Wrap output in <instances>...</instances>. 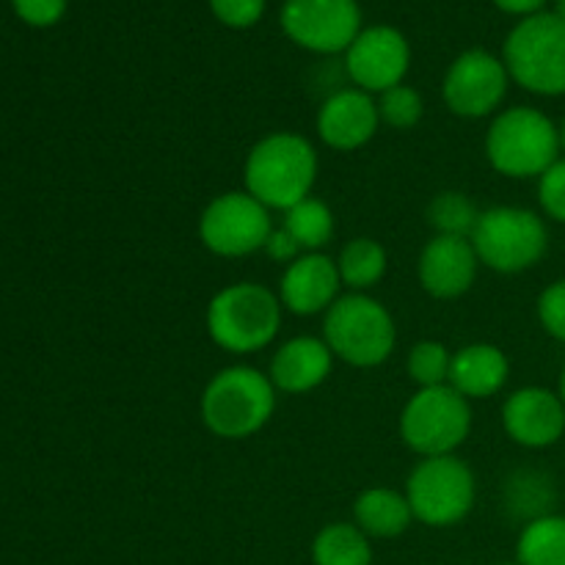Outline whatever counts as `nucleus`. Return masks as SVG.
<instances>
[{
  "instance_id": "1",
  "label": "nucleus",
  "mask_w": 565,
  "mask_h": 565,
  "mask_svg": "<svg viewBox=\"0 0 565 565\" xmlns=\"http://www.w3.org/2000/svg\"><path fill=\"white\" fill-rule=\"evenodd\" d=\"M318 149L301 132L279 130L259 138L243 163V191L268 210H287L312 196L318 182Z\"/></svg>"
},
{
  "instance_id": "2",
  "label": "nucleus",
  "mask_w": 565,
  "mask_h": 565,
  "mask_svg": "<svg viewBox=\"0 0 565 565\" xmlns=\"http://www.w3.org/2000/svg\"><path fill=\"white\" fill-rule=\"evenodd\" d=\"M276 386L252 364H232L207 381L199 401L204 428L226 441L259 434L276 412Z\"/></svg>"
},
{
  "instance_id": "3",
  "label": "nucleus",
  "mask_w": 565,
  "mask_h": 565,
  "mask_svg": "<svg viewBox=\"0 0 565 565\" xmlns=\"http://www.w3.org/2000/svg\"><path fill=\"white\" fill-rule=\"evenodd\" d=\"M483 149L497 174L508 180H539L561 160V125L544 110L513 105L491 119Z\"/></svg>"
},
{
  "instance_id": "4",
  "label": "nucleus",
  "mask_w": 565,
  "mask_h": 565,
  "mask_svg": "<svg viewBox=\"0 0 565 565\" xmlns=\"http://www.w3.org/2000/svg\"><path fill=\"white\" fill-rule=\"evenodd\" d=\"M279 296L257 281H235L210 298L204 326L221 351L232 356H252L279 337L281 329Z\"/></svg>"
},
{
  "instance_id": "5",
  "label": "nucleus",
  "mask_w": 565,
  "mask_h": 565,
  "mask_svg": "<svg viewBox=\"0 0 565 565\" xmlns=\"http://www.w3.org/2000/svg\"><path fill=\"white\" fill-rule=\"evenodd\" d=\"M323 340L334 359L351 367H381L395 351V318L370 292H348L323 315Z\"/></svg>"
},
{
  "instance_id": "6",
  "label": "nucleus",
  "mask_w": 565,
  "mask_h": 565,
  "mask_svg": "<svg viewBox=\"0 0 565 565\" xmlns=\"http://www.w3.org/2000/svg\"><path fill=\"white\" fill-rule=\"evenodd\" d=\"M469 241L483 268L505 276L535 268L550 252V230L544 215L516 204L480 210L478 226Z\"/></svg>"
},
{
  "instance_id": "7",
  "label": "nucleus",
  "mask_w": 565,
  "mask_h": 565,
  "mask_svg": "<svg viewBox=\"0 0 565 565\" xmlns=\"http://www.w3.org/2000/svg\"><path fill=\"white\" fill-rule=\"evenodd\" d=\"M502 61L524 92L539 97L565 94V22L555 11L524 17L505 39Z\"/></svg>"
},
{
  "instance_id": "8",
  "label": "nucleus",
  "mask_w": 565,
  "mask_h": 565,
  "mask_svg": "<svg viewBox=\"0 0 565 565\" xmlns=\"http://www.w3.org/2000/svg\"><path fill=\"white\" fill-rule=\"evenodd\" d=\"M414 522L425 527H452L472 513L478 480L472 467L458 456L423 458L406 480Z\"/></svg>"
},
{
  "instance_id": "9",
  "label": "nucleus",
  "mask_w": 565,
  "mask_h": 565,
  "mask_svg": "<svg viewBox=\"0 0 565 565\" xmlns=\"http://www.w3.org/2000/svg\"><path fill=\"white\" fill-rule=\"evenodd\" d=\"M472 434V406L450 384L417 390L401 412L403 445L419 458L456 456Z\"/></svg>"
},
{
  "instance_id": "10",
  "label": "nucleus",
  "mask_w": 565,
  "mask_h": 565,
  "mask_svg": "<svg viewBox=\"0 0 565 565\" xmlns=\"http://www.w3.org/2000/svg\"><path fill=\"white\" fill-rule=\"evenodd\" d=\"M274 232V218L248 191H226L210 199L199 215V241L210 254L224 259L252 257L263 252Z\"/></svg>"
},
{
  "instance_id": "11",
  "label": "nucleus",
  "mask_w": 565,
  "mask_h": 565,
  "mask_svg": "<svg viewBox=\"0 0 565 565\" xmlns=\"http://www.w3.org/2000/svg\"><path fill=\"white\" fill-rule=\"evenodd\" d=\"M511 75L505 61L489 50H467L447 70L441 83V97L450 114L461 119H486L500 114L508 97Z\"/></svg>"
},
{
  "instance_id": "12",
  "label": "nucleus",
  "mask_w": 565,
  "mask_h": 565,
  "mask_svg": "<svg viewBox=\"0 0 565 565\" xmlns=\"http://www.w3.org/2000/svg\"><path fill=\"white\" fill-rule=\"evenodd\" d=\"M281 28L309 53H345L362 33V9L356 0H287Z\"/></svg>"
},
{
  "instance_id": "13",
  "label": "nucleus",
  "mask_w": 565,
  "mask_h": 565,
  "mask_svg": "<svg viewBox=\"0 0 565 565\" xmlns=\"http://www.w3.org/2000/svg\"><path fill=\"white\" fill-rule=\"evenodd\" d=\"M412 64L408 39L392 25L362 28L345 50V72L353 86L367 94H384L401 86Z\"/></svg>"
},
{
  "instance_id": "14",
  "label": "nucleus",
  "mask_w": 565,
  "mask_h": 565,
  "mask_svg": "<svg viewBox=\"0 0 565 565\" xmlns=\"http://www.w3.org/2000/svg\"><path fill=\"white\" fill-rule=\"evenodd\" d=\"M502 428L524 450L555 447L565 434V403L557 390L522 386L502 403Z\"/></svg>"
},
{
  "instance_id": "15",
  "label": "nucleus",
  "mask_w": 565,
  "mask_h": 565,
  "mask_svg": "<svg viewBox=\"0 0 565 565\" xmlns=\"http://www.w3.org/2000/svg\"><path fill=\"white\" fill-rule=\"evenodd\" d=\"M480 259L469 237L434 235L417 259V279L436 301L467 296L478 281Z\"/></svg>"
},
{
  "instance_id": "16",
  "label": "nucleus",
  "mask_w": 565,
  "mask_h": 565,
  "mask_svg": "<svg viewBox=\"0 0 565 565\" xmlns=\"http://www.w3.org/2000/svg\"><path fill=\"white\" fill-rule=\"evenodd\" d=\"M381 127L379 103L362 88H340L318 110L315 130L334 152H356L367 147Z\"/></svg>"
},
{
  "instance_id": "17",
  "label": "nucleus",
  "mask_w": 565,
  "mask_h": 565,
  "mask_svg": "<svg viewBox=\"0 0 565 565\" xmlns=\"http://www.w3.org/2000/svg\"><path fill=\"white\" fill-rule=\"evenodd\" d=\"M340 290L342 279L337 270V259L323 252H309L287 265L276 296H279L285 312L296 315V318H315L334 307Z\"/></svg>"
},
{
  "instance_id": "18",
  "label": "nucleus",
  "mask_w": 565,
  "mask_h": 565,
  "mask_svg": "<svg viewBox=\"0 0 565 565\" xmlns=\"http://www.w3.org/2000/svg\"><path fill=\"white\" fill-rule=\"evenodd\" d=\"M334 370V353L323 337L301 334L281 342L270 359L268 379L276 392L285 395H307L323 386Z\"/></svg>"
},
{
  "instance_id": "19",
  "label": "nucleus",
  "mask_w": 565,
  "mask_h": 565,
  "mask_svg": "<svg viewBox=\"0 0 565 565\" xmlns=\"http://www.w3.org/2000/svg\"><path fill=\"white\" fill-rule=\"evenodd\" d=\"M508 379H511V362H508L505 351L494 342H472L452 353L447 384L472 403L500 395Z\"/></svg>"
},
{
  "instance_id": "20",
  "label": "nucleus",
  "mask_w": 565,
  "mask_h": 565,
  "mask_svg": "<svg viewBox=\"0 0 565 565\" xmlns=\"http://www.w3.org/2000/svg\"><path fill=\"white\" fill-rule=\"evenodd\" d=\"M414 522V511L408 505L406 491L386 489V486H373L364 489L353 500V524L362 530L367 539H401Z\"/></svg>"
},
{
  "instance_id": "21",
  "label": "nucleus",
  "mask_w": 565,
  "mask_h": 565,
  "mask_svg": "<svg viewBox=\"0 0 565 565\" xmlns=\"http://www.w3.org/2000/svg\"><path fill=\"white\" fill-rule=\"evenodd\" d=\"M390 268V257L386 248L373 237H353L342 246L340 257H337V270H340L342 287L351 292H370Z\"/></svg>"
},
{
  "instance_id": "22",
  "label": "nucleus",
  "mask_w": 565,
  "mask_h": 565,
  "mask_svg": "<svg viewBox=\"0 0 565 565\" xmlns=\"http://www.w3.org/2000/svg\"><path fill=\"white\" fill-rule=\"evenodd\" d=\"M373 539L353 522H331L312 541L315 565H373Z\"/></svg>"
},
{
  "instance_id": "23",
  "label": "nucleus",
  "mask_w": 565,
  "mask_h": 565,
  "mask_svg": "<svg viewBox=\"0 0 565 565\" xmlns=\"http://www.w3.org/2000/svg\"><path fill=\"white\" fill-rule=\"evenodd\" d=\"M519 565H565V516L546 513L522 527L516 541Z\"/></svg>"
},
{
  "instance_id": "24",
  "label": "nucleus",
  "mask_w": 565,
  "mask_h": 565,
  "mask_svg": "<svg viewBox=\"0 0 565 565\" xmlns=\"http://www.w3.org/2000/svg\"><path fill=\"white\" fill-rule=\"evenodd\" d=\"M285 226L303 252H323L334 237V213L323 199H303L285 213Z\"/></svg>"
},
{
  "instance_id": "25",
  "label": "nucleus",
  "mask_w": 565,
  "mask_h": 565,
  "mask_svg": "<svg viewBox=\"0 0 565 565\" xmlns=\"http://www.w3.org/2000/svg\"><path fill=\"white\" fill-rule=\"evenodd\" d=\"M425 218H428L430 230H434L436 235L472 237L480 218V210L467 193L441 191L430 199L428 210H425Z\"/></svg>"
},
{
  "instance_id": "26",
  "label": "nucleus",
  "mask_w": 565,
  "mask_h": 565,
  "mask_svg": "<svg viewBox=\"0 0 565 565\" xmlns=\"http://www.w3.org/2000/svg\"><path fill=\"white\" fill-rule=\"evenodd\" d=\"M452 353L447 351L445 342L423 340L408 351L406 373L417 384V390H430V386H445L450 381Z\"/></svg>"
},
{
  "instance_id": "27",
  "label": "nucleus",
  "mask_w": 565,
  "mask_h": 565,
  "mask_svg": "<svg viewBox=\"0 0 565 565\" xmlns=\"http://www.w3.org/2000/svg\"><path fill=\"white\" fill-rule=\"evenodd\" d=\"M375 103H379L381 125L392 127V130H414L425 116L423 94L417 88L406 86V83H401L395 88H386L384 94H379Z\"/></svg>"
},
{
  "instance_id": "28",
  "label": "nucleus",
  "mask_w": 565,
  "mask_h": 565,
  "mask_svg": "<svg viewBox=\"0 0 565 565\" xmlns=\"http://www.w3.org/2000/svg\"><path fill=\"white\" fill-rule=\"evenodd\" d=\"M539 204L546 218L565 224V158L539 177Z\"/></svg>"
},
{
  "instance_id": "29",
  "label": "nucleus",
  "mask_w": 565,
  "mask_h": 565,
  "mask_svg": "<svg viewBox=\"0 0 565 565\" xmlns=\"http://www.w3.org/2000/svg\"><path fill=\"white\" fill-rule=\"evenodd\" d=\"M535 312H539V323L552 340L563 342L565 345V279L552 281L544 292L539 296L535 303Z\"/></svg>"
},
{
  "instance_id": "30",
  "label": "nucleus",
  "mask_w": 565,
  "mask_h": 565,
  "mask_svg": "<svg viewBox=\"0 0 565 565\" xmlns=\"http://www.w3.org/2000/svg\"><path fill=\"white\" fill-rule=\"evenodd\" d=\"M215 20L224 22L226 28H252L257 25L259 17L265 14V0H210Z\"/></svg>"
},
{
  "instance_id": "31",
  "label": "nucleus",
  "mask_w": 565,
  "mask_h": 565,
  "mask_svg": "<svg viewBox=\"0 0 565 565\" xmlns=\"http://www.w3.org/2000/svg\"><path fill=\"white\" fill-rule=\"evenodd\" d=\"M14 9L28 25L47 28L64 17L66 0H14Z\"/></svg>"
},
{
  "instance_id": "32",
  "label": "nucleus",
  "mask_w": 565,
  "mask_h": 565,
  "mask_svg": "<svg viewBox=\"0 0 565 565\" xmlns=\"http://www.w3.org/2000/svg\"><path fill=\"white\" fill-rule=\"evenodd\" d=\"M263 252L268 254V259H274V263L285 265V268L290 263H296V259L301 257V254H307L301 246H298L296 237H292L290 232L285 230V226H279V230H276V226H274V232H270V237H268V243H265Z\"/></svg>"
},
{
  "instance_id": "33",
  "label": "nucleus",
  "mask_w": 565,
  "mask_h": 565,
  "mask_svg": "<svg viewBox=\"0 0 565 565\" xmlns=\"http://www.w3.org/2000/svg\"><path fill=\"white\" fill-rule=\"evenodd\" d=\"M502 11L508 14H519V17H533L539 14L541 9L546 6V0H494Z\"/></svg>"
},
{
  "instance_id": "34",
  "label": "nucleus",
  "mask_w": 565,
  "mask_h": 565,
  "mask_svg": "<svg viewBox=\"0 0 565 565\" xmlns=\"http://www.w3.org/2000/svg\"><path fill=\"white\" fill-rule=\"evenodd\" d=\"M557 395H561L563 403H565V364H563V370H561V381H557Z\"/></svg>"
},
{
  "instance_id": "35",
  "label": "nucleus",
  "mask_w": 565,
  "mask_h": 565,
  "mask_svg": "<svg viewBox=\"0 0 565 565\" xmlns=\"http://www.w3.org/2000/svg\"><path fill=\"white\" fill-rule=\"evenodd\" d=\"M555 14L565 22V0H555Z\"/></svg>"
},
{
  "instance_id": "36",
  "label": "nucleus",
  "mask_w": 565,
  "mask_h": 565,
  "mask_svg": "<svg viewBox=\"0 0 565 565\" xmlns=\"http://www.w3.org/2000/svg\"><path fill=\"white\" fill-rule=\"evenodd\" d=\"M561 149H563V158H565V119H563V125H561Z\"/></svg>"
},
{
  "instance_id": "37",
  "label": "nucleus",
  "mask_w": 565,
  "mask_h": 565,
  "mask_svg": "<svg viewBox=\"0 0 565 565\" xmlns=\"http://www.w3.org/2000/svg\"><path fill=\"white\" fill-rule=\"evenodd\" d=\"M500 565H519V563H500Z\"/></svg>"
}]
</instances>
